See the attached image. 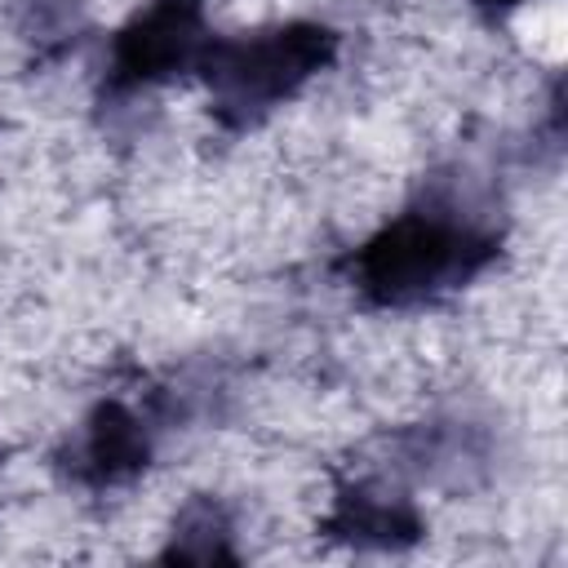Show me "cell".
<instances>
[{"label": "cell", "instance_id": "cell-1", "mask_svg": "<svg viewBox=\"0 0 568 568\" xmlns=\"http://www.w3.org/2000/svg\"><path fill=\"white\" fill-rule=\"evenodd\" d=\"M488 244L457 217H444L435 209H417L395 217L377 240L364 244L355 257L359 288L386 306L435 297L439 288H453L484 262Z\"/></svg>", "mask_w": 568, "mask_h": 568}, {"label": "cell", "instance_id": "cell-2", "mask_svg": "<svg viewBox=\"0 0 568 568\" xmlns=\"http://www.w3.org/2000/svg\"><path fill=\"white\" fill-rule=\"evenodd\" d=\"M328 44L333 40L320 27H280V31H257L244 40L213 44L204 58L209 89L222 111L240 120L262 115L280 98H288L311 71L324 67Z\"/></svg>", "mask_w": 568, "mask_h": 568}, {"label": "cell", "instance_id": "cell-5", "mask_svg": "<svg viewBox=\"0 0 568 568\" xmlns=\"http://www.w3.org/2000/svg\"><path fill=\"white\" fill-rule=\"evenodd\" d=\"M479 4H497V9H506V4H519V0H479Z\"/></svg>", "mask_w": 568, "mask_h": 568}, {"label": "cell", "instance_id": "cell-3", "mask_svg": "<svg viewBox=\"0 0 568 568\" xmlns=\"http://www.w3.org/2000/svg\"><path fill=\"white\" fill-rule=\"evenodd\" d=\"M200 58V0H160L151 4L115 44V80L151 84Z\"/></svg>", "mask_w": 568, "mask_h": 568}, {"label": "cell", "instance_id": "cell-4", "mask_svg": "<svg viewBox=\"0 0 568 568\" xmlns=\"http://www.w3.org/2000/svg\"><path fill=\"white\" fill-rule=\"evenodd\" d=\"M146 457V439L138 435V422L124 408H102L98 422L84 435V462L93 466L98 479H115Z\"/></svg>", "mask_w": 568, "mask_h": 568}]
</instances>
